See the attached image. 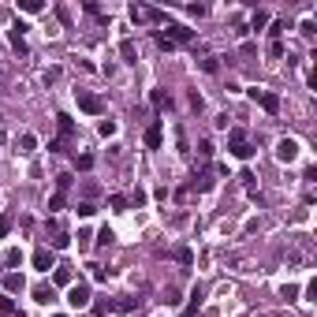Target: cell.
Returning a JSON list of instances; mask_svg holds the SVG:
<instances>
[{
    "label": "cell",
    "instance_id": "d6986e66",
    "mask_svg": "<svg viewBox=\"0 0 317 317\" xmlns=\"http://www.w3.org/2000/svg\"><path fill=\"white\" fill-rule=\"evenodd\" d=\"M0 317H15V302L8 295H0Z\"/></svg>",
    "mask_w": 317,
    "mask_h": 317
},
{
    "label": "cell",
    "instance_id": "74e56055",
    "mask_svg": "<svg viewBox=\"0 0 317 317\" xmlns=\"http://www.w3.org/2000/svg\"><path fill=\"white\" fill-rule=\"evenodd\" d=\"M52 317H67V313H52Z\"/></svg>",
    "mask_w": 317,
    "mask_h": 317
},
{
    "label": "cell",
    "instance_id": "ffe728a7",
    "mask_svg": "<svg viewBox=\"0 0 317 317\" xmlns=\"http://www.w3.org/2000/svg\"><path fill=\"white\" fill-rule=\"evenodd\" d=\"M153 104H157V109H168V104H172V97H168L165 90H153Z\"/></svg>",
    "mask_w": 317,
    "mask_h": 317
},
{
    "label": "cell",
    "instance_id": "ac0fdd59",
    "mask_svg": "<svg viewBox=\"0 0 317 317\" xmlns=\"http://www.w3.org/2000/svg\"><path fill=\"white\" fill-rule=\"evenodd\" d=\"M112 310H116V302H112V299H109V302H104V299H101V302H93V313H97V317H109Z\"/></svg>",
    "mask_w": 317,
    "mask_h": 317
},
{
    "label": "cell",
    "instance_id": "5b68a950",
    "mask_svg": "<svg viewBox=\"0 0 317 317\" xmlns=\"http://www.w3.org/2000/svg\"><path fill=\"white\" fill-rule=\"evenodd\" d=\"M131 19L134 23H165V12L146 8V4H131Z\"/></svg>",
    "mask_w": 317,
    "mask_h": 317
},
{
    "label": "cell",
    "instance_id": "277c9868",
    "mask_svg": "<svg viewBox=\"0 0 317 317\" xmlns=\"http://www.w3.org/2000/svg\"><path fill=\"white\" fill-rule=\"evenodd\" d=\"M250 93V97L261 104V109L269 112V116H276V112H280V97H276V93H269V90H261V86H254V90H246Z\"/></svg>",
    "mask_w": 317,
    "mask_h": 317
},
{
    "label": "cell",
    "instance_id": "e0dca14e",
    "mask_svg": "<svg viewBox=\"0 0 317 317\" xmlns=\"http://www.w3.org/2000/svg\"><path fill=\"white\" fill-rule=\"evenodd\" d=\"M198 306H201V287H194V291H190V302H187V317H194V313H198Z\"/></svg>",
    "mask_w": 317,
    "mask_h": 317
},
{
    "label": "cell",
    "instance_id": "52a82bcc",
    "mask_svg": "<svg viewBox=\"0 0 317 317\" xmlns=\"http://www.w3.org/2000/svg\"><path fill=\"white\" fill-rule=\"evenodd\" d=\"M165 37H168L172 45H176V41H179V45H187V41H194V30H190V26H183V23H172Z\"/></svg>",
    "mask_w": 317,
    "mask_h": 317
},
{
    "label": "cell",
    "instance_id": "836d02e7",
    "mask_svg": "<svg viewBox=\"0 0 317 317\" xmlns=\"http://www.w3.org/2000/svg\"><path fill=\"white\" fill-rule=\"evenodd\" d=\"M19 261H23V254H19V250H8V257H4V265H19Z\"/></svg>",
    "mask_w": 317,
    "mask_h": 317
},
{
    "label": "cell",
    "instance_id": "e575fe53",
    "mask_svg": "<svg viewBox=\"0 0 317 317\" xmlns=\"http://www.w3.org/2000/svg\"><path fill=\"white\" fill-rule=\"evenodd\" d=\"M176 257H179V261H183V265H190V261H194V254H190L187 246H183V250H176Z\"/></svg>",
    "mask_w": 317,
    "mask_h": 317
},
{
    "label": "cell",
    "instance_id": "f1b7e54d",
    "mask_svg": "<svg viewBox=\"0 0 317 317\" xmlns=\"http://www.w3.org/2000/svg\"><path fill=\"white\" fill-rule=\"evenodd\" d=\"M8 232H12V217H8V213H0V239H4Z\"/></svg>",
    "mask_w": 317,
    "mask_h": 317
},
{
    "label": "cell",
    "instance_id": "9a60e30c",
    "mask_svg": "<svg viewBox=\"0 0 317 317\" xmlns=\"http://www.w3.org/2000/svg\"><path fill=\"white\" fill-rule=\"evenodd\" d=\"M52 280L60 284V287H71V269H67V265H56V269H52Z\"/></svg>",
    "mask_w": 317,
    "mask_h": 317
},
{
    "label": "cell",
    "instance_id": "7402d4cb",
    "mask_svg": "<svg viewBox=\"0 0 317 317\" xmlns=\"http://www.w3.org/2000/svg\"><path fill=\"white\" fill-rule=\"evenodd\" d=\"M75 168L90 172V168H93V157H90V153H82V157H75Z\"/></svg>",
    "mask_w": 317,
    "mask_h": 317
},
{
    "label": "cell",
    "instance_id": "8d00e7d4",
    "mask_svg": "<svg viewBox=\"0 0 317 317\" xmlns=\"http://www.w3.org/2000/svg\"><path fill=\"white\" fill-rule=\"evenodd\" d=\"M116 306H120V310H134V306H138V299H120Z\"/></svg>",
    "mask_w": 317,
    "mask_h": 317
},
{
    "label": "cell",
    "instance_id": "6da1fadb",
    "mask_svg": "<svg viewBox=\"0 0 317 317\" xmlns=\"http://www.w3.org/2000/svg\"><path fill=\"white\" fill-rule=\"evenodd\" d=\"M228 153L239 157V161H250V157H254V146L246 142V131H243V127H232V131H228Z\"/></svg>",
    "mask_w": 317,
    "mask_h": 317
},
{
    "label": "cell",
    "instance_id": "83f0119b",
    "mask_svg": "<svg viewBox=\"0 0 317 317\" xmlns=\"http://www.w3.org/2000/svg\"><path fill=\"white\" fill-rule=\"evenodd\" d=\"M265 23H269V15H265V12H254V19H250V26H254V30H261Z\"/></svg>",
    "mask_w": 317,
    "mask_h": 317
},
{
    "label": "cell",
    "instance_id": "8fae6325",
    "mask_svg": "<svg viewBox=\"0 0 317 317\" xmlns=\"http://www.w3.org/2000/svg\"><path fill=\"white\" fill-rule=\"evenodd\" d=\"M120 56H123V64H138V45H134L131 37H123L120 41Z\"/></svg>",
    "mask_w": 317,
    "mask_h": 317
},
{
    "label": "cell",
    "instance_id": "44dd1931",
    "mask_svg": "<svg viewBox=\"0 0 317 317\" xmlns=\"http://www.w3.org/2000/svg\"><path fill=\"white\" fill-rule=\"evenodd\" d=\"M97 131L104 134V138H112V134H116V120H101V123H97Z\"/></svg>",
    "mask_w": 317,
    "mask_h": 317
},
{
    "label": "cell",
    "instance_id": "30bf717a",
    "mask_svg": "<svg viewBox=\"0 0 317 317\" xmlns=\"http://www.w3.org/2000/svg\"><path fill=\"white\" fill-rule=\"evenodd\" d=\"M56 127H60V142H71V138H75V120L67 116V112L56 116Z\"/></svg>",
    "mask_w": 317,
    "mask_h": 317
},
{
    "label": "cell",
    "instance_id": "f546056e",
    "mask_svg": "<svg viewBox=\"0 0 317 317\" xmlns=\"http://www.w3.org/2000/svg\"><path fill=\"white\" fill-rule=\"evenodd\" d=\"M93 213H97V205H93V201H82V205H79V217H93Z\"/></svg>",
    "mask_w": 317,
    "mask_h": 317
},
{
    "label": "cell",
    "instance_id": "d590c367",
    "mask_svg": "<svg viewBox=\"0 0 317 317\" xmlns=\"http://www.w3.org/2000/svg\"><path fill=\"white\" fill-rule=\"evenodd\" d=\"M280 295H284V299H295V295H299V287H295V284H287V287H280Z\"/></svg>",
    "mask_w": 317,
    "mask_h": 317
},
{
    "label": "cell",
    "instance_id": "7a4b0ae2",
    "mask_svg": "<svg viewBox=\"0 0 317 317\" xmlns=\"http://www.w3.org/2000/svg\"><path fill=\"white\" fill-rule=\"evenodd\" d=\"M75 101H79V109L86 112V116H101L104 112V101L97 97V93H90V90H75Z\"/></svg>",
    "mask_w": 317,
    "mask_h": 317
},
{
    "label": "cell",
    "instance_id": "4fadbf2b",
    "mask_svg": "<svg viewBox=\"0 0 317 317\" xmlns=\"http://www.w3.org/2000/svg\"><path fill=\"white\" fill-rule=\"evenodd\" d=\"M4 287H8V295H19V291L26 287V280H23L19 273H4Z\"/></svg>",
    "mask_w": 317,
    "mask_h": 317
},
{
    "label": "cell",
    "instance_id": "8992f818",
    "mask_svg": "<svg viewBox=\"0 0 317 317\" xmlns=\"http://www.w3.org/2000/svg\"><path fill=\"white\" fill-rule=\"evenodd\" d=\"M276 157H280L284 165L299 161V142H295V138H280V146H276Z\"/></svg>",
    "mask_w": 317,
    "mask_h": 317
},
{
    "label": "cell",
    "instance_id": "2e32d148",
    "mask_svg": "<svg viewBox=\"0 0 317 317\" xmlns=\"http://www.w3.org/2000/svg\"><path fill=\"white\" fill-rule=\"evenodd\" d=\"M15 146H19V153H34L37 149V138H34V134H19Z\"/></svg>",
    "mask_w": 317,
    "mask_h": 317
},
{
    "label": "cell",
    "instance_id": "484cf974",
    "mask_svg": "<svg viewBox=\"0 0 317 317\" xmlns=\"http://www.w3.org/2000/svg\"><path fill=\"white\" fill-rule=\"evenodd\" d=\"M109 201H112V209H116V213H123V209H127V198H123V194H112Z\"/></svg>",
    "mask_w": 317,
    "mask_h": 317
},
{
    "label": "cell",
    "instance_id": "4dcf8cb0",
    "mask_svg": "<svg viewBox=\"0 0 317 317\" xmlns=\"http://www.w3.org/2000/svg\"><path fill=\"white\" fill-rule=\"evenodd\" d=\"M67 243H71V235H64V232H60V235H56V239H52V250H64V246H67Z\"/></svg>",
    "mask_w": 317,
    "mask_h": 317
},
{
    "label": "cell",
    "instance_id": "603a6c76",
    "mask_svg": "<svg viewBox=\"0 0 317 317\" xmlns=\"http://www.w3.org/2000/svg\"><path fill=\"white\" fill-rule=\"evenodd\" d=\"M19 8H23V12H30V15H34V12H41L45 4H41V0H23V4H19Z\"/></svg>",
    "mask_w": 317,
    "mask_h": 317
},
{
    "label": "cell",
    "instance_id": "d4e9b609",
    "mask_svg": "<svg viewBox=\"0 0 317 317\" xmlns=\"http://www.w3.org/2000/svg\"><path fill=\"white\" fill-rule=\"evenodd\" d=\"M201 71H205V75H217V56H205V60H201Z\"/></svg>",
    "mask_w": 317,
    "mask_h": 317
},
{
    "label": "cell",
    "instance_id": "9c48e42d",
    "mask_svg": "<svg viewBox=\"0 0 317 317\" xmlns=\"http://www.w3.org/2000/svg\"><path fill=\"white\" fill-rule=\"evenodd\" d=\"M34 269H37V273H49V269H56V254L45 250V246H41V250H34Z\"/></svg>",
    "mask_w": 317,
    "mask_h": 317
},
{
    "label": "cell",
    "instance_id": "ba28073f",
    "mask_svg": "<svg viewBox=\"0 0 317 317\" xmlns=\"http://www.w3.org/2000/svg\"><path fill=\"white\" fill-rule=\"evenodd\" d=\"M26 26L23 23H12V30H8V41H12V49L19 52V56H26Z\"/></svg>",
    "mask_w": 317,
    "mask_h": 317
},
{
    "label": "cell",
    "instance_id": "5bb4252c",
    "mask_svg": "<svg viewBox=\"0 0 317 317\" xmlns=\"http://www.w3.org/2000/svg\"><path fill=\"white\" fill-rule=\"evenodd\" d=\"M34 302L49 306V302H52V284H37V287H34Z\"/></svg>",
    "mask_w": 317,
    "mask_h": 317
},
{
    "label": "cell",
    "instance_id": "3957f363",
    "mask_svg": "<svg viewBox=\"0 0 317 317\" xmlns=\"http://www.w3.org/2000/svg\"><path fill=\"white\" fill-rule=\"evenodd\" d=\"M67 306H71V310H82V306H90V284H71L67 287Z\"/></svg>",
    "mask_w": 317,
    "mask_h": 317
},
{
    "label": "cell",
    "instance_id": "7c38bea8",
    "mask_svg": "<svg viewBox=\"0 0 317 317\" xmlns=\"http://www.w3.org/2000/svg\"><path fill=\"white\" fill-rule=\"evenodd\" d=\"M161 142H165V127H161V123H153V127L146 131V146H149V149H161Z\"/></svg>",
    "mask_w": 317,
    "mask_h": 317
},
{
    "label": "cell",
    "instance_id": "1f68e13d",
    "mask_svg": "<svg viewBox=\"0 0 317 317\" xmlns=\"http://www.w3.org/2000/svg\"><path fill=\"white\" fill-rule=\"evenodd\" d=\"M187 12H190V15H194V19H201V15H205V12H209V8H205V4H190V8H187Z\"/></svg>",
    "mask_w": 317,
    "mask_h": 317
},
{
    "label": "cell",
    "instance_id": "cb8c5ba5",
    "mask_svg": "<svg viewBox=\"0 0 317 317\" xmlns=\"http://www.w3.org/2000/svg\"><path fill=\"white\" fill-rule=\"evenodd\" d=\"M269 56H273V60H280V56H284V41H269Z\"/></svg>",
    "mask_w": 317,
    "mask_h": 317
},
{
    "label": "cell",
    "instance_id": "4316f807",
    "mask_svg": "<svg viewBox=\"0 0 317 317\" xmlns=\"http://www.w3.org/2000/svg\"><path fill=\"white\" fill-rule=\"evenodd\" d=\"M112 239H116V235H112V228H101V232H97V243H101V246H109Z\"/></svg>",
    "mask_w": 317,
    "mask_h": 317
},
{
    "label": "cell",
    "instance_id": "d6a6232c",
    "mask_svg": "<svg viewBox=\"0 0 317 317\" xmlns=\"http://www.w3.org/2000/svg\"><path fill=\"white\" fill-rule=\"evenodd\" d=\"M56 187H60V194H64V190L71 187V176H67V172H64V176H56Z\"/></svg>",
    "mask_w": 317,
    "mask_h": 317
}]
</instances>
